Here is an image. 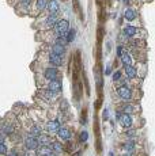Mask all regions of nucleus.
<instances>
[{
  "label": "nucleus",
  "instance_id": "36",
  "mask_svg": "<svg viewBox=\"0 0 155 156\" xmlns=\"http://www.w3.org/2000/svg\"><path fill=\"white\" fill-rule=\"evenodd\" d=\"M8 156H18V152H16V151H11Z\"/></svg>",
  "mask_w": 155,
  "mask_h": 156
},
{
  "label": "nucleus",
  "instance_id": "12",
  "mask_svg": "<svg viewBox=\"0 0 155 156\" xmlns=\"http://www.w3.org/2000/svg\"><path fill=\"white\" fill-rule=\"evenodd\" d=\"M46 7H48V10H49L50 14H57V12H59V3H57L56 0H50V1H48Z\"/></svg>",
  "mask_w": 155,
  "mask_h": 156
},
{
  "label": "nucleus",
  "instance_id": "15",
  "mask_svg": "<svg viewBox=\"0 0 155 156\" xmlns=\"http://www.w3.org/2000/svg\"><path fill=\"white\" fill-rule=\"evenodd\" d=\"M124 18H125L127 21H133V19L136 18V12L131 8H127L125 12H124Z\"/></svg>",
  "mask_w": 155,
  "mask_h": 156
},
{
  "label": "nucleus",
  "instance_id": "13",
  "mask_svg": "<svg viewBox=\"0 0 155 156\" xmlns=\"http://www.w3.org/2000/svg\"><path fill=\"white\" fill-rule=\"evenodd\" d=\"M59 137L61 138V140H70L71 138V130H68L67 128H63V129H59Z\"/></svg>",
  "mask_w": 155,
  "mask_h": 156
},
{
  "label": "nucleus",
  "instance_id": "18",
  "mask_svg": "<svg viewBox=\"0 0 155 156\" xmlns=\"http://www.w3.org/2000/svg\"><path fill=\"white\" fill-rule=\"evenodd\" d=\"M120 57H121V61H123V64H124V65H131L132 59H131V54H129L128 52H125V53L123 52V54H121Z\"/></svg>",
  "mask_w": 155,
  "mask_h": 156
},
{
  "label": "nucleus",
  "instance_id": "33",
  "mask_svg": "<svg viewBox=\"0 0 155 156\" xmlns=\"http://www.w3.org/2000/svg\"><path fill=\"white\" fill-rule=\"evenodd\" d=\"M125 134L129 136V137H132V136H135V130H127Z\"/></svg>",
  "mask_w": 155,
  "mask_h": 156
},
{
  "label": "nucleus",
  "instance_id": "4",
  "mask_svg": "<svg viewBox=\"0 0 155 156\" xmlns=\"http://www.w3.org/2000/svg\"><path fill=\"white\" fill-rule=\"evenodd\" d=\"M57 69L56 68H46L45 69V72H44V76H45V79H48V80H57Z\"/></svg>",
  "mask_w": 155,
  "mask_h": 156
},
{
  "label": "nucleus",
  "instance_id": "2",
  "mask_svg": "<svg viewBox=\"0 0 155 156\" xmlns=\"http://www.w3.org/2000/svg\"><path fill=\"white\" fill-rule=\"evenodd\" d=\"M55 29H56V33H57L59 36L64 37L65 34H67V31L70 30V23H68L65 19H63V21H59L55 25Z\"/></svg>",
  "mask_w": 155,
  "mask_h": 156
},
{
  "label": "nucleus",
  "instance_id": "10",
  "mask_svg": "<svg viewBox=\"0 0 155 156\" xmlns=\"http://www.w3.org/2000/svg\"><path fill=\"white\" fill-rule=\"evenodd\" d=\"M46 129H48V132H50V133L59 132V129H60V122H59V121H50V122H48Z\"/></svg>",
  "mask_w": 155,
  "mask_h": 156
},
{
  "label": "nucleus",
  "instance_id": "8",
  "mask_svg": "<svg viewBox=\"0 0 155 156\" xmlns=\"http://www.w3.org/2000/svg\"><path fill=\"white\" fill-rule=\"evenodd\" d=\"M118 118H120V124L123 125L124 128H129L132 125V118L129 117L128 114H120Z\"/></svg>",
  "mask_w": 155,
  "mask_h": 156
},
{
  "label": "nucleus",
  "instance_id": "22",
  "mask_svg": "<svg viewBox=\"0 0 155 156\" xmlns=\"http://www.w3.org/2000/svg\"><path fill=\"white\" fill-rule=\"evenodd\" d=\"M46 4H48V0H37V8H38V11H42V10L46 8Z\"/></svg>",
  "mask_w": 155,
  "mask_h": 156
},
{
  "label": "nucleus",
  "instance_id": "38",
  "mask_svg": "<svg viewBox=\"0 0 155 156\" xmlns=\"http://www.w3.org/2000/svg\"><path fill=\"white\" fill-rule=\"evenodd\" d=\"M48 156H56V155H55V153H49V155H48Z\"/></svg>",
  "mask_w": 155,
  "mask_h": 156
},
{
  "label": "nucleus",
  "instance_id": "35",
  "mask_svg": "<svg viewBox=\"0 0 155 156\" xmlns=\"http://www.w3.org/2000/svg\"><path fill=\"white\" fill-rule=\"evenodd\" d=\"M108 117H109L108 110H105V111H103V120H108Z\"/></svg>",
  "mask_w": 155,
  "mask_h": 156
},
{
  "label": "nucleus",
  "instance_id": "32",
  "mask_svg": "<svg viewBox=\"0 0 155 156\" xmlns=\"http://www.w3.org/2000/svg\"><path fill=\"white\" fill-rule=\"evenodd\" d=\"M30 3H31V0H21V4H23V6H29Z\"/></svg>",
  "mask_w": 155,
  "mask_h": 156
},
{
  "label": "nucleus",
  "instance_id": "7",
  "mask_svg": "<svg viewBox=\"0 0 155 156\" xmlns=\"http://www.w3.org/2000/svg\"><path fill=\"white\" fill-rule=\"evenodd\" d=\"M49 62L55 67H60L63 64V56H59V54H53L50 53L49 54Z\"/></svg>",
  "mask_w": 155,
  "mask_h": 156
},
{
  "label": "nucleus",
  "instance_id": "19",
  "mask_svg": "<svg viewBox=\"0 0 155 156\" xmlns=\"http://www.w3.org/2000/svg\"><path fill=\"white\" fill-rule=\"evenodd\" d=\"M73 8H75L76 14L79 15V18L83 21L85 18H83V12H82V8H80V4H79V1H78V0H73Z\"/></svg>",
  "mask_w": 155,
  "mask_h": 156
},
{
  "label": "nucleus",
  "instance_id": "27",
  "mask_svg": "<svg viewBox=\"0 0 155 156\" xmlns=\"http://www.w3.org/2000/svg\"><path fill=\"white\" fill-rule=\"evenodd\" d=\"M124 148H125L128 152H132V151L135 149V144H133V143H127V144L124 145Z\"/></svg>",
  "mask_w": 155,
  "mask_h": 156
},
{
  "label": "nucleus",
  "instance_id": "34",
  "mask_svg": "<svg viewBox=\"0 0 155 156\" xmlns=\"http://www.w3.org/2000/svg\"><path fill=\"white\" fill-rule=\"evenodd\" d=\"M117 54H118V56H121V54H123V46H118L117 48Z\"/></svg>",
  "mask_w": 155,
  "mask_h": 156
},
{
  "label": "nucleus",
  "instance_id": "16",
  "mask_svg": "<svg viewBox=\"0 0 155 156\" xmlns=\"http://www.w3.org/2000/svg\"><path fill=\"white\" fill-rule=\"evenodd\" d=\"M64 46H60V45H53L52 46V53L53 54H59V56H63L64 54Z\"/></svg>",
  "mask_w": 155,
  "mask_h": 156
},
{
  "label": "nucleus",
  "instance_id": "25",
  "mask_svg": "<svg viewBox=\"0 0 155 156\" xmlns=\"http://www.w3.org/2000/svg\"><path fill=\"white\" fill-rule=\"evenodd\" d=\"M3 130L10 134V133L14 132V128H12V125H10V124H4V125H3Z\"/></svg>",
  "mask_w": 155,
  "mask_h": 156
},
{
  "label": "nucleus",
  "instance_id": "24",
  "mask_svg": "<svg viewBox=\"0 0 155 156\" xmlns=\"http://www.w3.org/2000/svg\"><path fill=\"white\" fill-rule=\"evenodd\" d=\"M30 134H31V137H37V136L41 134V129H40L38 126L31 128V129H30Z\"/></svg>",
  "mask_w": 155,
  "mask_h": 156
},
{
  "label": "nucleus",
  "instance_id": "31",
  "mask_svg": "<svg viewBox=\"0 0 155 156\" xmlns=\"http://www.w3.org/2000/svg\"><path fill=\"white\" fill-rule=\"evenodd\" d=\"M120 77H121V74H120V72H116V74L113 75V80H114V82L120 80Z\"/></svg>",
  "mask_w": 155,
  "mask_h": 156
},
{
  "label": "nucleus",
  "instance_id": "17",
  "mask_svg": "<svg viewBox=\"0 0 155 156\" xmlns=\"http://www.w3.org/2000/svg\"><path fill=\"white\" fill-rule=\"evenodd\" d=\"M49 148H50V149H53V151H55L56 153H60V152H63V151H64V147H63V145L60 144V143H57V141L52 143Z\"/></svg>",
  "mask_w": 155,
  "mask_h": 156
},
{
  "label": "nucleus",
  "instance_id": "28",
  "mask_svg": "<svg viewBox=\"0 0 155 156\" xmlns=\"http://www.w3.org/2000/svg\"><path fill=\"white\" fill-rule=\"evenodd\" d=\"M124 113H125V114H131V113H133V107H132L131 105H125V106H124Z\"/></svg>",
  "mask_w": 155,
  "mask_h": 156
},
{
  "label": "nucleus",
  "instance_id": "29",
  "mask_svg": "<svg viewBox=\"0 0 155 156\" xmlns=\"http://www.w3.org/2000/svg\"><path fill=\"white\" fill-rule=\"evenodd\" d=\"M87 138H88V134H87V132H82V133H80V136H79V140H80V141H86V140H87Z\"/></svg>",
  "mask_w": 155,
  "mask_h": 156
},
{
  "label": "nucleus",
  "instance_id": "5",
  "mask_svg": "<svg viewBox=\"0 0 155 156\" xmlns=\"http://www.w3.org/2000/svg\"><path fill=\"white\" fill-rule=\"evenodd\" d=\"M117 92H118V95H120V98H123V99H125V100L132 99V91L128 87H120V88L117 90Z\"/></svg>",
  "mask_w": 155,
  "mask_h": 156
},
{
  "label": "nucleus",
  "instance_id": "23",
  "mask_svg": "<svg viewBox=\"0 0 155 156\" xmlns=\"http://www.w3.org/2000/svg\"><path fill=\"white\" fill-rule=\"evenodd\" d=\"M83 83H85L86 85V94L90 95V84H88V79H87V75H86V72H83Z\"/></svg>",
  "mask_w": 155,
  "mask_h": 156
},
{
  "label": "nucleus",
  "instance_id": "40",
  "mask_svg": "<svg viewBox=\"0 0 155 156\" xmlns=\"http://www.w3.org/2000/svg\"><path fill=\"white\" fill-rule=\"evenodd\" d=\"M140 156H144V155H140Z\"/></svg>",
  "mask_w": 155,
  "mask_h": 156
},
{
  "label": "nucleus",
  "instance_id": "11",
  "mask_svg": "<svg viewBox=\"0 0 155 156\" xmlns=\"http://www.w3.org/2000/svg\"><path fill=\"white\" fill-rule=\"evenodd\" d=\"M138 33H139V30L133 26H129L128 25V26L124 27V36H127V37H135Z\"/></svg>",
  "mask_w": 155,
  "mask_h": 156
},
{
  "label": "nucleus",
  "instance_id": "20",
  "mask_svg": "<svg viewBox=\"0 0 155 156\" xmlns=\"http://www.w3.org/2000/svg\"><path fill=\"white\" fill-rule=\"evenodd\" d=\"M49 153H52V149H50L49 147H41V149H38V153L37 156H48Z\"/></svg>",
  "mask_w": 155,
  "mask_h": 156
},
{
  "label": "nucleus",
  "instance_id": "37",
  "mask_svg": "<svg viewBox=\"0 0 155 156\" xmlns=\"http://www.w3.org/2000/svg\"><path fill=\"white\" fill-rule=\"evenodd\" d=\"M106 75H110V68H106V71H105Z\"/></svg>",
  "mask_w": 155,
  "mask_h": 156
},
{
  "label": "nucleus",
  "instance_id": "3",
  "mask_svg": "<svg viewBox=\"0 0 155 156\" xmlns=\"http://www.w3.org/2000/svg\"><path fill=\"white\" fill-rule=\"evenodd\" d=\"M25 145H26L27 149L34 151V149H37L38 145H40V144H38L37 137H27L26 140H25Z\"/></svg>",
  "mask_w": 155,
  "mask_h": 156
},
{
  "label": "nucleus",
  "instance_id": "21",
  "mask_svg": "<svg viewBox=\"0 0 155 156\" xmlns=\"http://www.w3.org/2000/svg\"><path fill=\"white\" fill-rule=\"evenodd\" d=\"M65 41L67 42H71V41H73V38H75V30H72V29H70L67 31V34H65Z\"/></svg>",
  "mask_w": 155,
  "mask_h": 156
},
{
  "label": "nucleus",
  "instance_id": "39",
  "mask_svg": "<svg viewBox=\"0 0 155 156\" xmlns=\"http://www.w3.org/2000/svg\"><path fill=\"white\" fill-rule=\"evenodd\" d=\"M124 156H131V155H129V153H127V155H124Z\"/></svg>",
  "mask_w": 155,
  "mask_h": 156
},
{
  "label": "nucleus",
  "instance_id": "26",
  "mask_svg": "<svg viewBox=\"0 0 155 156\" xmlns=\"http://www.w3.org/2000/svg\"><path fill=\"white\" fill-rule=\"evenodd\" d=\"M86 122H87V109H83L82 110V124L86 125Z\"/></svg>",
  "mask_w": 155,
  "mask_h": 156
},
{
  "label": "nucleus",
  "instance_id": "9",
  "mask_svg": "<svg viewBox=\"0 0 155 156\" xmlns=\"http://www.w3.org/2000/svg\"><path fill=\"white\" fill-rule=\"evenodd\" d=\"M57 23V14H50L49 16H48V19L45 21V23H44V26L45 27H53Z\"/></svg>",
  "mask_w": 155,
  "mask_h": 156
},
{
  "label": "nucleus",
  "instance_id": "6",
  "mask_svg": "<svg viewBox=\"0 0 155 156\" xmlns=\"http://www.w3.org/2000/svg\"><path fill=\"white\" fill-rule=\"evenodd\" d=\"M48 90L55 92V94H59V92L61 91V83H60L59 80H52V82L49 83V85H48Z\"/></svg>",
  "mask_w": 155,
  "mask_h": 156
},
{
  "label": "nucleus",
  "instance_id": "14",
  "mask_svg": "<svg viewBox=\"0 0 155 156\" xmlns=\"http://www.w3.org/2000/svg\"><path fill=\"white\" fill-rule=\"evenodd\" d=\"M125 74L129 79L136 77V68H133L132 65H125Z\"/></svg>",
  "mask_w": 155,
  "mask_h": 156
},
{
  "label": "nucleus",
  "instance_id": "30",
  "mask_svg": "<svg viewBox=\"0 0 155 156\" xmlns=\"http://www.w3.org/2000/svg\"><path fill=\"white\" fill-rule=\"evenodd\" d=\"M0 153H7V147L4 145V143H0Z\"/></svg>",
  "mask_w": 155,
  "mask_h": 156
},
{
  "label": "nucleus",
  "instance_id": "1",
  "mask_svg": "<svg viewBox=\"0 0 155 156\" xmlns=\"http://www.w3.org/2000/svg\"><path fill=\"white\" fill-rule=\"evenodd\" d=\"M94 134H95V148L97 152L101 153L102 151V141H101V129H100V120H98V113L94 114Z\"/></svg>",
  "mask_w": 155,
  "mask_h": 156
}]
</instances>
